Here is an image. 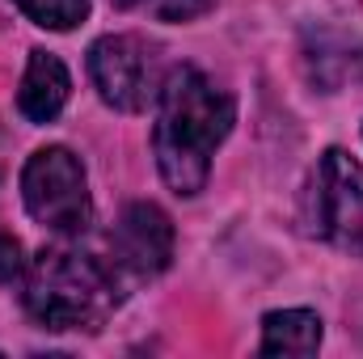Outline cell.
<instances>
[{"label": "cell", "instance_id": "4", "mask_svg": "<svg viewBox=\"0 0 363 359\" xmlns=\"http://www.w3.org/2000/svg\"><path fill=\"white\" fill-rule=\"evenodd\" d=\"M89 77L101 101L123 110V114H140L148 110V101H157L161 93V68H157V47L140 34H106L89 47Z\"/></svg>", "mask_w": 363, "mask_h": 359}, {"label": "cell", "instance_id": "1", "mask_svg": "<svg viewBox=\"0 0 363 359\" xmlns=\"http://www.w3.org/2000/svg\"><path fill=\"white\" fill-rule=\"evenodd\" d=\"M237 123L233 97L199 68H174L157 93V127H152V153L161 165V178L178 194H199L211 174L216 148L228 140Z\"/></svg>", "mask_w": 363, "mask_h": 359}, {"label": "cell", "instance_id": "3", "mask_svg": "<svg viewBox=\"0 0 363 359\" xmlns=\"http://www.w3.org/2000/svg\"><path fill=\"white\" fill-rule=\"evenodd\" d=\"M21 199H26V211L51 233L77 237V233H85L93 224V199H89V182H85V165L64 144L38 148L26 161Z\"/></svg>", "mask_w": 363, "mask_h": 359}, {"label": "cell", "instance_id": "10", "mask_svg": "<svg viewBox=\"0 0 363 359\" xmlns=\"http://www.w3.org/2000/svg\"><path fill=\"white\" fill-rule=\"evenodd\" d=\"M43 30H77L89 17V0H13Z\"/></svg>", "mask_w": 363, "mask_h": 359}, {"label": "cell", "instance_id": "11", "mask_svg": "<svg viewBox=\"0 0 363 359\" xmlns=\"http://www.w3.org/2000/svg\"><path fill=\"white\" fill-rule=\"evenodd\" d=\"M123 9H135V13H148L157 21H194L203 17L216 0H118Z\"/></svg>", "mask_w": 363, "mask_h": 359}, {"label": "cell", "instance_id": "9", "mask_svg": "<svg viewBox=\"0 0 363 359\" xmlns=\"http://www.w3.org/2000/svg\"><path fill=\"white\" fill-rule=\"evenodd\" d=\"M321 317L313 309H279L262 317V355H317Z\"/></svg>", "mask_w": 363, "mask_h": 359}, {"label": "cell", "instance_id": "2", "mask_svg": "<svg viewBox=\"0 0 363 359\" xmlns=\"http://www.w3.org/2000/svg\"><path fill=\"white\" fill-rule=\"evenodd\" d=\"M118 275L81 250H43L26 270V313L43 330H101L118 304Z\"/></svg>", "mask_w": 363, "mask_h": 359}, {"label": "cell", "instance_id": "8", "mask_svg": "<svg viewBox=\"0 0 363 359\" xmlns=\"http://www.w3.org/2000/svg\"><path fill=\"white\" fill-rule=\"evenodd\" d=\"M68 93H72V77H68L64 60L43 51V47L30 51L26 77H21V89H17V110L30 123H51L68 106Z\"/></svg>", "mask_w": 363, "mask_h": 359}, {"label": "cell", "instance_id": "6", "mask_svg": "<svg viewBox=\"0 0 363 359\" xmlns=\"http://www.w3.org/2000/svg\"><path fill=\"white\" fill-rule=\"evenodd\" d=\"M174 258V224L157 203H131L110 228V270L131 283L157 279Z\"/></svg>", "mask_w": 363, "mask_h": 359}, {"label": "cell", "instance_id": "5", "mask_svg": "<svg viewBox=\"0 0 363 359\" xmlns=\"http://www.w3.org/2000/svg\"><path fill=\"white\" fill-rule=\"evenodd\" d=\"M313 233L363 258V165L330 148L313 174Z\"/></svg>", "mask_w": 363, "mask_h": 359}, {"label": "cell", "instance_id": "12", "mask_svg": "<svg viewBox=\"0 0 363 359\" xmlns=\"http://www.w3.org/2000/svg\"><path fill=\"white\" fill-rule=\"evenodd\" d=\"M26 270L30 267L21 258V245L0 233V283H17V279H26Z\"/></svg>", "mask_w": 363, "mask_h": 359}, {"label": "cell", "instance_id": "7", "mask_svg": "<svg viewBox=\"0 0 363 359\" xmlns=\"http://www.w3.org/2000/svg\"><path fill=\"white\" fill-rule=\"evenodd\" d=\"M304 68H308V81L321 93H334V89H342V85H351V81H359L363 77V38L342 34V30L308 34Z\"/></svg>", "mask_w": 363, "mask_h": 359}]
</instances>
